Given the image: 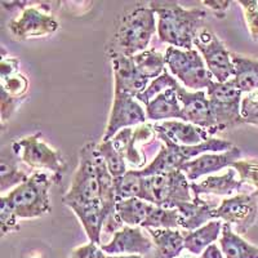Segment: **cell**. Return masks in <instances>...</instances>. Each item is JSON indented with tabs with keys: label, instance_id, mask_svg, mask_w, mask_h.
<instances>
[{
	"label": "cell",
	"instance_id": "ee69618b",
	"mask_svg": "<svg viewBox=\"0 0 258 258\" xmlns=\"http://www.w3.org/2000/svg\"><path fill=\"white\" fill-rule=\"evenodd\" d=\"M109 258H142L140 254H129V255H109Z\"/></svg>",
	"mask_w": 258,
	"mask_h": 258
},
{
	"label": "cell",
	"instance_id": "7c38bea8",
	"mask_svg": "<svg viewBox=\"0 0 258 258\" xmlns=\"http://www.w3.org/2000/svg\"><path fill=\"white\" fill-rule=\"evenodd\" d=\"M258 200L249 194H238L223 199L216 208V218L230 223L235 232L244 235L257 221Z\"/></svg>",
	"mask_w": 258,
	"mask_h": 258
},
{
	"label": "cell",
	"instance_id": "5b68a950",
	"mask_svg": "<svg viewBox=\"0 0 258 258\" xmlns=\"http://www.w3.org/2000/svg\"><path fill=\"white\" fill-rule=\"evenodd\" d=\"M191 182L182 170L144 177L141 199L154 206L176 209L182 203L192 202Z\"/></svg>",
	"mask_w": 258,
	"mask_h": 258
},
{
	"label": "cell",
	"instance_id": "d6a6232c",
	"mask_svg": "<svg viewBox=\"0 0 258 258\" xmlns=\"http://www.w3.org/2000/svg\"><path fill=\"white\" fill-rule=\"evenodd\" d=\"M179 216L177 209H167L155 206L147 216L141 227L145 229H177L179 227Z\"/></svg>",
	"mask_w": 258,
	"mask_h": 258
},
{
	"label": "cell",
	"instance_id": "f1b7e54d",
	"mask_svg": "<svg viewBox=\"0 0 258 258\" xmlns=\"http://www.w3.org/2000/svg\"><path fill=\"white\" fill-rule=\"evenodd\" d=\"M232 168L240 179V194H249L258 200V159H240Z\"/></svg>",
	"mask_w": 258,
	"mask_h": 258
},
{
	"label": "cell",
	"instance_id": "277c9868",
	"mask_svg": "<svg viewBox=\"0 0 258 258\" xmlns=\"http://www.w3.org/2000/svg\"><path fill=\"white\" fill-rule=\"evenodd\" d=\"M52 182L47 173L36 172L3 197L21 220L43 217L52 211L49 199Z\"/></svg>",
	"mask_w": 258,
	"mask_h": 258
},
{
	"label": "cell",
	"instance_id": "f35d334b",
	"mask_svg": "<svg viewBox=\"0 0 258 258\" xmlns=\"http://www.w3.org/2000/svg\"><path fill=\"white\" fill-rule=\"evenodd\" d=\"M71 258H109V254H106L102 250L101 245L91 243L78 246L71 253Z\"/></svg>",
	"mask_w": 258,
	"mask_h": 258
},
{
	"label": "cell",
	"instance_id": "ab89813d",
	"mask_svg": "<svg viewBox=\"0 0 258 258\" xmlns=\"http://www.w3.org/2000/svg\"><path fill=\"white\" fill-rule=\"evenodd\" d=\"M0 102H2V123L3 125L6 124L7 120H9L15 111L17 110V106L20 105L22 101L13 98L6 92H2V97H0Z\"/></svg>",
	"mask_w": 258,
	"mask_h": 258
},
{
	"label": "cell",
	"instance_id": "2e32d148",
	"mask_svg": "<svg viewBox=\"0 0 258 258\" xmlns=\"http://www.w3.org/2000/svg\"><path fill=\"white\" fill-rule=\"evenodd\" d=\"M155 135L154 125L151 124H141L137 128H125L115 135L110 140L112 146L119 151L121 156L128 161L132 167L141 168L146 163V156L138 149V144H142L150 140Z\"/></svg>",
	"mask_w": 258,
	"mask_h": 258
},
{
	"label": "cell",
	"instance_id": "d590c367",
	"mask_svg": "<svg viewBox=\"0 0 258 258\" xmlns=\"http://www.w3.org/2000/svg\"><path fill=\"white\" fill-rule=\"evenodd\" d=\"M240 114L243 124H250L258 128V89L243 96Z\"/></svg>",
	"mask_w": 258,
	"mask_h": 258
},
{
	"label": "cell",
	"instance_id": "9a60e30c",
	"mask_svg": "<svg viewBox=\"0 0 258 258\" xmlns=\"http://www.w3.org/2000/svg\"><path fill=\"white\" fill-rule=\"evenodd\" d=\"M110 59L114 73L115 92H123L136 98L137 94L149 87L150 79L138 71L133 57L124 56L121 53H110Z\"/></svg>",
	"mask_w": 258,
	"mask_h": 258
},
{
	"label": "cell",
	"instance_id": "4fadbf2b",
	"mask_svg": "<svg viewBox=\"0 0 258 258\" xmlns=\"http://www.w3.org/2000/svg\"><path fill=\"white\" fill-rule=\"evenodd\" d=\"M147 116L142 106L135 100V97L123 92H115L109 121L102 141H109L121 129L132 128L133 125L145 124Z\"/></svg>",
	"mask_w": 258,
	"mask_h": 258
},
{
	"label": "cell",
	"instance_id": "e0dca14e",
	"mask_svg": "<svg viewBox=\"0 0 258 258\" xmlns=\"http://www.w3.org/2000/svg\"><path fill=\"white\" fill-rule=\"evenodd\" d=\"M241 159V150L234 146L223 153H207L194 158L181 167L190 182H195L203 176L214 173L223 168H230Z\"/></svg>",
	"mask_w": 258,
	"mask_h": 258
},
{
	"label": "cell",
	"instance_id": "603a6c76",
	"mask_svg": "<svg viewBox=\"0 0 258 258\" xmlns=\"http://www.w3.org/2000/svg\"><path fill=\"white\" fill-rule=\"evenodd\" d=\"M146 116L155 121L182 119V107L177 96V88L167 89L146 105Z\"/></svg>",
	"mask_w": 258,
	"mask_h": 258
},
{
	"label": "cell",
	"instance_id": "d6986e66",
	"mask_svg": "<svg viewBox=\"0 0 258 258\" xmlns=\"http://www.w3.org/2000/svg\"><path fill=\"white\" fill-rule=\"evenodd\" d=\"M154 131L158 137H165L169 141L181 146H197L211 140V133L194 124L178 120H165L154 124Z\"/></svg>",
	"mask_w": 258,
	"mask_h": 258
},
{
	"label": "cell",
	"instance_id": "60d3db41",
	"mask_svg": "<svg viewBox=\"0 0 258 258\" xmlns=\"http://www.w3.org/2000/svg\"><path fill=\"white\" fill-rule=\"evenodd\" d=\"M18 66H20V61L16 57H2V63H0V75L2 77H8L12 74L18 73Z\"/></svg>",
	"mask_w": 258,
	"mask_h": 258
},
{
	"label": "cell",
	"instance_id": "3957f363",
	"mask_svg": "<svg viewBox=\"0 0 258 258\" xmlns=\"http://www.w3.org/2000/svg\"><path fill=\"white\" fill-rule=\"evenodd\" d=\"M158 138H160L164 145L160 147L159 154L149 165L137 170L140 176L150 177L155 176V174L173 172V170H179L182 165L192 160L197 156L207 153H223V151H227V150L234 147V145L227 140L214 137H212L208 141L203 142V144L197 145V146H181V145L173 144L165 137Z\"/></svg>",
	"mask_w": 258,
	"mask_h": 258
},
{
	"label": "cell",
	"instance_id": "6da1fadb",
	"mask_svg": "<svg viewBox=\"0 0 258 258\" xmlns=\"http://www.w3.org/2000/svg\"><path fill=\"white\" fill-rule=\"evenodd\" d=\"M158 16V36L161 43L183 50L194 49V41L204 29L207 12L202 8L186 9L177 2H150Z\"/></svg>",
	"mask_w": 258,
	"mask_h": 258
},
{
	"label": "cell",
	"instance_id": "ffe728a7",
	"mask_svg": "<svg viewBox=\"0 0 258 258\" xmlns=\"http://www.w3.org/2000/svg\"><path fill=\"white\" fill-rule=\"evenodd\" d=\"M217 207L216 203L207 202L199 197H194L192 202L182 203L176 208L179 216V227L187 231H194L211 221L217 220L216 218Z\"/></svg>",
	"mask_w": 258,
	"mask_h": 258
},
{
	"label": "cell",
	"instance_id": "484cf974",
	"mask_svg": "<svg viewBox=\"0 0 258 258\" xmlns=\"http://www.w3.org/2000/svg\"><path fill=\"white\" fill-rule=\"evenodd\" d=\"M235 69L234 80L243 93H250L258 89V59L238 53H231Z\"/></svg>",
	"mask_w": 258,
	"mask_h": 258
},
{
	"label": "cell",
	"instance_id": "d4e9b609",
	"mask_svg": "<svg viewBox=\"0 0 258 258\" xmlns=\"http://www.w3.org/2000/svg\"><path fill=\"white\" fill-rule=\"evenodd\" d=\"M222 221L213 220L194 231L185 234V249L191 254H202L209 245L214 244L222 234Z\"/></svg>",
	"mask_w": 258,
	"mask_h": 258
},
{
	"label": "cell",
	"instance_id": "b9f144b4",
	"mask_svg": "<svg viewBox=\"0 0 258 258\" xmlns=\"http://www.w3.org/2000/svg\"><path fill=\"white\" fill-rule=\"evenodd\" d=\"M203 4H206L209 9H212L218 17L223 18L225 17V12L229 9L231 2H229V0H223V2H220V0L218 2L217 0H204Z\"/></svg>",
	"mask_w": 258,
	"mask_h": 258
},
{
	"label": "cell",
	"instance_id": "52a82bcc",
	"mask_svg": "<svg viewBox=\"0 0 258 258\" xmlns=\"http://www.w3.org/2000/svg\"><path fill=\"white\" fill-rule=\"evenodd\" d=\"M25 164L34 169H48L53 173V182L58 183L66 169L64 159L58 150L45 144L40 132L15 141L11 146Z\"/></svg>",
	"mask_w": 258,
	"mask_h": 258
},
{
	"label": "cell",
	"instance_id": "44dd1931",
	"mask_svg": "<svg viewBox=\"0 0 258 258\" xmlns=\"http://www.w3.org/2000/svg\"><path fill=\"white\" fill-rule=\"evenodd\" d=\"M191 191L194 197L199 198L203 195L229 197L234 191H241V183L236 170L230 167L223 174L208 176L200 182H191Z\"/></svg>",
	"mask_w": 258,
	"mask_h": 258
},
{
	"label": "cell",
	"instance_id": "5bb4252c",
	"mask_svg": "<svg viewBox=\"0 0 258 258\" xmlns=\"http://www.w3.org/2000/svg\"><path fill=\"white\" fill-rule=\"evenodd\" d=\"M177 96H178L182 107V121L206 129L211 133V136L218 132L217 123L212 114L211 105L206 96V92H188L178 85Z\"/></svg>",
	"mask_w": 258,
	"mask_h": 258
},
{
	"label": "cell",
	"instance_id": "8fae6325",
	"mask_svg": "<svg viewBox=\"0 0 258 258\" xmlns=\"http://www.w3.org/2000/svg\"><path fill=\"white\" fill-rule=\"evenodd\" d=\"M45 9L49 8L43 6L24 8L20 17L9 22V31L20 40L53 35L58 30V22L54 16L45 12Z\"/></svg>",
	"mask_w": 258,
	"mask_h": 258
},
{
	"label": "cell",
	"instance_id": "836d02e7",
	"mask_svg": "<svg viewBox=\"0 0 258 258\" xmlns=\"http://www.w3.org/2000/svg\"><path fill=\"white\" fill-rule=\"evenodd\" d=\"M178 85L179 84L177 83V80L165 70L164 73L161 74L160 77H158L156 79H154L153 82L150 83L149 87H147L144 92L137 94L136 98H137L140 102L145 103V106H146L149 105L156 96H159V94L163 93V92H165L169 88H177Z\"/></svg>",
	"mask_w": 258,
	"mask_h": 258
},
{
	"label": "cell",
	"instance_id": "7bdbcfd3",
	"mask_svg": "<svg viewBox=\"0 0 258 258\" xmlns=\"http://www.w3.org/2000/svg\"><path fill=\"white\" fill-rule=\"evenodd\" d=\"M200 258H225V255H223L220 246L216 245V244H212L200 254Z\"/></svg>",
	"mask_w": 258,
	"mask_h": 258
},
{
	"label": "cell",
	"instance_id": "4316f807",
	"mask_svg": "<svg viewBox=\"0 0 258 258\" xmlns=\"http://www.w3.org/2000/svg\"><path fill=\"white\" fill-rule=\"evenodd\" d=\"M154 207L155 206L149 202H145L138 198H131V199L120 200L116 203V213L126 226L137 227V226H142Z\"/></svg>",
	"mask_w": 258,
	"mask_h": 258
},
{
	"label": "cell",
	"instance_id": "7a4b0ae2",
	"mask_svg": "<svg viewBox=\"0 0 258 258\" xmlns=\"http://www.w3.org/2000/svg\"><path fill=\"white\" fill-rule=\"evenodd\" d=\"M155 31H158L155 12L150 6L136 7L119 18L110 53H121L124 56L133 57L145 52Z\"/></svg>",
	"mask_w": 258,
	"mask_h": 258
},
{
	"label": "cell",
	"instance_id": "8992f818",
	"mask_svg": "<svg viewBox=\"0 0 258 258\" xmlns=\"http://www.w3.org/2000/svg\"><path fill=\"white\" fill-rule=\"evenodd\" d=\"M63 203L69 208L98 204L100 181L96 167V145L87 144L79 153L78 164L69 191L63 195Z\"/></svg>",
	"mask_w": 258,
	"mask_h": 258
},
{
	"label": "cell",
	"instance_id": "ac0fdd59",
	"mask_svg": "<svg viewBox=\"0 0 258 258\" xmlns=\"http://www.w3.org/2000/svg\"><path fill=\"white\" fill-rule=\"evenodd\" d=\"M153 239L145 235L140 227L124 226L115 232L109 243L102 244L101 248L109 255H144L153 249Z\"/></svg>",
	"mask_w": 258,
	"mask_h": 258
},
{
	"label": "cell",
	"instance_id": "e575fe53",
	"mask_svg": "<svg viewBox=\"0 0 258 258\" xmlns=\"http://www.w3.org/2000/svg\"><path fill=\"white\" fill-rule=\"evenodd\" d=\"M29 89V80L24 74L16 73L8 77H2V92H6L13 98L24 101Z\"/></svg>",
	"mask_w": 258,
	"mask_h": 258
},
{
	"label": "cell",
	"instance_id": "4dcf8cb0",
	"mask_svg": "<svg viewBox=\"0 0 258 258\" xmlns=\"http://www.w3.org/2000/svg\"><path fill=\"white\" fill-rule=\"evenodd\" d=\"M116 200L138 198L141 199L142 187H144V177L138 174L137 170H128L125 174L114 178Z\"/></svg>",
	"mask_w": 258,
	"mask_h": 258
},
{
	"label": "cell",
	"instance_id": "1f68e13d",
	"mask_svg": "<svg viewBox=\"0 0 258 258\" xmlns=\"http://www.w3.org/2000/svg\"><path fill=\"white\" fill-rule=\"evenodd\" d=\"M97 154L103 159L106 167L111 173L114 178L120 177L128 172L125 164V159L119 154L116 149L112 146L111 141H102L101 144L96 145Z\"/></svg>",
	"mask_w": 258,
	"mask_h": 258
},
{
	"label": "cell",
	"instance_id": "74e56055",
	"mask_svg": "<svg viewBox=\"0 0 258 258\" xmlns=\"http://www.w3.org/2000/svg\"><path fill=\"white\" fill-rule=\"evenodd\" d=\"M244 13L246 27L252 40L258 41V2L255 0H239Z\"/></svg>",
	"mask_w": 258,
	"mask_h": 258
},
{
	"label": "cell",
	"instance_id": "30bf717a",
	"mask_svg": "<svg viewBox=\"0 0 258 258\" xmlns=\"http://www.w3.org/2000/svg\"><path fill=\"white\" fill-rule=\"evenodd\" d=\"M194 47L202 54L207 68L216 82L225 83L235 77V69L231 61V53L212 30L204 29L198 34Z\"/></svg>",
	"mask_w": 258,
	"mask_h": 258
},
{
	"label": "cell",
	"instance_id": "83f0119b",
	"mask_svg": "<svg viewBox=\"0 0 258 258\" xmlns=\"http://www.w3.org/2000/svg\"><path fill=\"white\" fill-rule=\"evenodd\" d=\"M27 178L26 173L18 169L17 155L12 150L11 153L3 151L0 158V191L6 192L9 188L17 187Z\"/></svg>",
	"mask_w": 258,
	"mask_h": 258
},
{
	"label": "cell",
	"instance_id": "8d00e7d4",
	"mask_svg": "<svg viewBox=\"0 0 258 258\" xmlns=\"http://www.w3.org/2000/svg\"><path fill=\"white\" fill-rule=\"evenodd\" d=\"M17 214L12 209V207L9 206L8 202L4 197L0 199V227H2V238H4L6 235L11 234L13 231H17L20 229L18 225Z\"/></svg>",
	"mask_w": 258,
	"mask_h": 258
},
{
	"label": "cell",
	"instance_id": "7402d4cb",
	"mask_svg": "<svg viewBox=\"0 0 258 258\" xmlns=\"http://www.w3.org/2000/svg\"><path fill=\"white\" fill-rule=\"evenodd\" d=\"M155 246V258H177L185 249V234L177 229H147Z\"/></svg>",
	"mask_w": 258,
	"mask_h": 258
},
{
	"label": "cell",
	"instance_id": "cb8c5ba5",
	"mask_svg": "<svg viewBox=\"0 0 258 258\" xmlns=\"http://www.w3.org/2000/svg\"><path fill=\"white\" fill-rule=\"evenodd\" d=\"M220 248L225 258H258V246L244 240L227 222L222 226Z\"/></svg>",
	"mask_w": 258,
	"mask_h": 258
},
{
	"label": "cell",
	"instance_id": "ba28073f",
	"mask_svg": "<svg viewBox=\"0 0 258 258\" xmlns=\"http://www.w3.org/2000/svg\"><path fill=\"white\" fill-rule=\"evenodd\" d=\"M165 64L173 77L185 87L195 92L208 88L212 84L213 75L207 68L202 54L197 49L183 50L174 47H168L165 50Z\"/></svg>",
	"mask_w": 258,
	"mask_h": 258
},
{
	"label": "cell",
	"instance_id": "f546056e",
	"mask_svg": "<svg viewBox=\"0 0 258 258\" xmlns=\"http://www.w3.org/2000/svg\"><path fill=\"white\" fill-rule=\"evenodd\" d=\"M138 71L147 79H156L165 71V57L155 49H149L133 56Z\"/></svg>",
	"mask_w": 258,
	"mask_h": 258
},
{
	"label": "cell",
	"instance_id": "9c48e42d",
	"mask_svg": "<svg viewBox=\"0 0 258 258\" xmlns=\"http://www.w3.org/2000/svg\"><path fill=\"white\" fill-rule=\"evenodd\" d=\"M207 94L218 132L243 124L240 114L243 92L238 88L234 78L225 83L212 82Z\"/></svg>",
	"mask_w": 258,
	"mask_h": 258
}]
</instances>
